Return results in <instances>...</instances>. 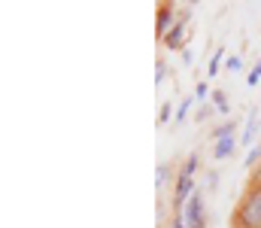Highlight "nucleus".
I'll list each match as a JSON object with an SVG mask.
<instances>
[{"mask_svg":"<svg viewBox=\"0 0 261 228\" xmlns=\"http://www.w3.org/2000/svg\"><path fill=\"white\" fill-rule=\"evenodd\" d=\"M234 228H261V189L258 186H246V192L240 195L237 207H234Z\"/></svg>","mask_w":261,"mask_h":228,"instance_id":"f257e3e1","label":"nucleus"},{"mask_svg":"<svg viewBox=\"0 0 261 228\" xmlns=\"http://www.w3.org/2000/svg\"><path fill=\"white\" fill-rule=\"evenodd\" d=\"M195 195V180L192 176H186V173H179L176 176V183H173V207L176 210H182L186 204H189V198Z\"/></svg>","mask_w":261,"mask_h":228,"instance_id":"f03ea898","label":"nucleus"},{"mask_svg":"<svg viewBox=\"0 0 261 228\" xmlns=\"http://www.w3.org/2000/svg\"><path fill=\"white\" fill-rule=\"evenodd\" d=\"M173 18H176L173 6H170V3H161V6H158V15H155V34H158L161 40L176 28V21H173Z\"/></svg>","mask_w":261,"mask_h":228,"instance_id":"7ed1b4c3","label":"nucleus"},{"mask_svg":"<svg viewBox=\"0 0 261 228\" xmlns=\"http://www.w3.org/2000/svg\"><path fill=\"white\" fill-rule=\"evenodd\" d=\"M186 40H189V37H186V24H182V21H176V28H173L161 43H164V49L179 52V49H186Z\"/></svg>","mask_w":261,"mask_h":228,"instance_id":"20e7f679","label":"nucleus"},{"mask_svg":"<svg viewBox=\"0 0 261 228\" xmlns=\"http://www.w3.org/2000/svg\"><path fill=\"white\" fill-rule=\"evenodd\" d=\"M255 128H258V110H249L246 128H243V134H240V143L249 146V149H252V143H255Z\"/></svg>","mask_w":261,"mask_h":228,"instance_id":"39448f33","label":"nucleus"},{"mask_svg":"<svg viewBox=\"0 0 261 228\" xmlns=\"http://www.w3.org/2000/svg\"><path fill=\"white\" fill-rule=\"evenodd\" d=\"M237 149V137H225V140H219L216 146H213V158L216 161H225V158H231Z\"/></svg>","mask_w":261,"mask_h":228,"instance_id":"423d86ee","label":"nucleus"},{"mask_svg":"<svg viewBox=\"0 0 261 228\" xmlns=\"http://www.w3.org/2000/svg\"><path fill=\"white\" fill-rule=\"evenodd\" d=\"M210 97H213L216 113H222V116H228V113H231V104H228V94H225V91H213Z\"/></svg>","mask_w":261,"mask_h":228,"instance_id":"0eeeda50","label":"nucleus"},{"mask_svg":"<svg viewBox=\"0 0 261 228\" xmlns=\"http://www.w3.org/2000/svg\"><path fill=\"white\" fill-rule=\"evenodd\" d=\"M170 173H173V167H170L167 161H161V164H158V170H155V186H158V189H164V186L170 183Z\"/></svg>","mask_w":261,"mask_h":228,"instance_id":"6e6552de","label":"nucleus"},{"mask_svg":"<svg viewBox=\"0 0 261 228\" xmlns=\"http://www.w3.org/2000/svg\"><path fill=\"white\" fill-rule=\"evenodd\" d=\"M234 128H237V125H234V119H231V122H225V125H219V128H216V131L210 134V137H213V140L219 143V140H225V137H234Z\"/></svg>","mask_w":261,"mask_h":228,"instance_id":"1a4fd4ad","label":"nucleus"},{"mask_svg":"<svg viewBox=\"0 0 261 228\" xmlns=\"http://www.w3.org/2000/svg\"><path fill=\"white\" fill-rule=\"evenodd\" d=\"M222 61H225V49H216V55H213V61H210V67H206V76H210V79H213V76L219 73Z\"/></svg>","mask_w":261,"mask_h":228,"instance_id":"9d476101","label":"nucleus"},{"mask_svg":"<svg viewBox=\"0 0 261 228\" xmlns=\"http://www.w3.org/2000/svg\"><path fill=\"white\" fill-rule=\"evenodd\" d=\"M243 164H246V167H258V164H261V146H252V149L246 152Z\"/></svg>","mask_w":261,"mask_h":228,"instance_id":"9b49d317","label":"nucleus"},{"mask_svg":"<svg viewBox=\"0 0 261 228\" xmlns=\"http://www.w3.org/2000/svg\"><path fill=\"white\" fill-rule=\"evenodd\" d=\"M197 167H200V155H189V158H186V167H182L179 173H186V176H195Z\"/></svg>","mask_w":261,"mask_h":228,"instance_id":"f8f14e48","label":"nucleus"},{"mask_svg":"<svg viewBox=\"0 0 261 228\" xmlns=\"http://www.w3.org/2000/svg\"><path fill=\"white\" fill-rule=\"evenodd\" d=\"M192 104H195V97H182V104L176 107V122H182V119L189 116V110H192Z\"/></svg>","mask_w":261,"mask_h":228,"instance_id":"ddd939ff","label":"nucleus"},{"mask_svg":"<svg viewBox=\"0 0 261 228\" xmlns=\"http://www.w3.org/2000/svg\"><path fill=\"white\" fill-rule=\"evenodd\" d=\"M225 67H228L231 73H237V70H243V58H240V55H228V58H225Z\"/></svg>","mask_w":261,"mask_h":228,"instance_id":"4468645a","label":"nucleus"},{"mask_svg":"<svg viewBox=\"0 0 261 228\" xmlns=\"http://www.w3.org/2000/svg\"><path fill=\"white\" fill-rule=\"evenodd\" d=\"M164 76H167V61H164V58H158V64H155V85H161V82H164Z\"/></svg>","mask_w":261,"mask_h":228,"instance_id":"2eb2a0df","label":"nucleus"},{"mask_svg":"<svg viewBox=\"0 0 261 228\" xmlns=\"http://www.w3.org/2000/svg\"><path fill=\"white\" fill-rule=\"evenodd\" d=\"M261 82V58H258V64L249 70V76H246V85H258Z\"/></svg>","mask_w":261,"mask_h":228,"instance_id":"dca6fc26","label":"nucleus"},{"mask_svg":"<svg viewBox=\"0 0 261 228\" xmlns=\"http://www.w3.org/2000/svg\"><path fill=\"white\" fill-rule=\"evenodd\" d=\"M167 228H189V225H186V219H182V210H176V213L170 216V225H167Z\"/></svg>","mask_w":261,"mask_h":228,"instance_id":"f3484780","label":"nucleus"},{"mask_svg":"<svg viewBox=\"0 0 261 228\" xmlns=\"http://www.w3.org/2000/svg\"><path fill=\"white\" fill-rule=\"evenodd\" d=\"M206 94H210V85H206V82H197L195 85V100H203Z\"/></svg>","mask_w":261,"mask_h":228,"instance_id":"a211bd4d","label":"nucleus"},{"mask_svg":"<svg viewBox=\"0 0 261 228\" xmlns=\"http://www.w3.org/2000/svg\"><path fill=\"white\" fill-rule=\"evenodd\" d=\"M170 116H173V107H170V104H164V107H161V113H158V122L164 125V122H170Z\"/></svg>","mask_w":261,"mask_h":228,"instance_id":"6ab92c4d","label":"nucleus"},{"mask_svg":"<svg viewBox=\"0 0 261 228\" xmlns=\"http://www.w3.org/2000/svg\"><path fill=\"white\" fill-rule=\"evenodd\" d=\"M216 186H219V173H216V170H210V173H206V189H210V192H216Z\"/></svg>","mask_w":261,"mask_h":228,"instance_id":"aec40b11","label":"nucleus"},{"mask_svg":"<svg viewBox=\"0 0 261 228\" xmlns=\"http://www.w3.org/2000/svg\"><path fill=\"white\" fill-rule=\"evenodd\" d=\"M182 64H186V67H192V64H195V52H192L189 46L182 49Z\"/></svg>","mask_w":261,"mask_h":228,"instance_id":"412c9836","label":"nucleus"},{"mask_svg":"<svg viewBox=\"0 0 261 228\" xmlns=\"http://www.w3.org/2000/svg\"><path fill=\"white\" fill-rule=\"evenodd\" d=\"M213 110H216V107H210V104H203V107H200V113H197V119H200V122H203V119H206V116H210V113H213Z\"/></svg>","mask_w":261,"mask_h":228,"instance_id":"4be33fe9","label":"nucleus"},{"mask_svg":"<svg viewBox=\"0 0 261 228\" xmlns=\"http://www.w3.org/2000/svg\"><path fill=\"white\" fill-rule=\"evenodd\" d=\"M249 183H252V186H258V189H261V164L255 167V170H252V180H249Z\"/></svg>","mask_w":261,"mask_h":228,"instance_id":"5701e85b","label":"nucleus"}]
</instances>
